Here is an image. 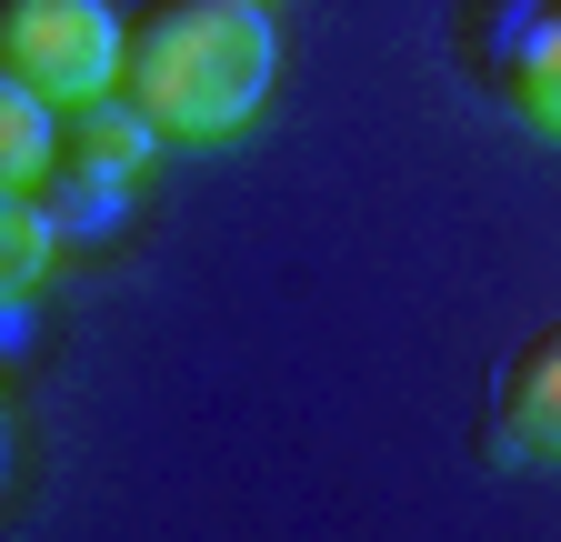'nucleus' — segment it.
<instances>
[{"mask_svg": "<svg viewBox=\"0 0 561 542\" xmlns=\"http://www.w3.org/2000/svg\"><path fill=\"white\" fill-rule=\"evenodd\" d=\"M70 121V171H101V181H140L151 171V151L171 142V131L140 111L130 91H101V101H81V111H60Z\"/></svg>", "mask_w": 561, "mask_h": 542, "instance_id": "obj_3", "label": "nucleus"}, {"mask_svg": "<svg viewBox=\"0 0 561 542\" xmlns=\"http://www.w3.org/2000/svg\"><path fill=\"white\" fill-rule=\"evenodd\" d=\"M50 151H60V101H41V91L11 71V60H0V181L41 191Z\"/></svg>", "mask_w": 561, "mask_h": 542, "instance_id": "obj_6", "label": "nucleus"}, {"mask_svg": "<svg viewBox=\"0 0 561 542\" xmlns=\"http://www.w3.org/2000/svg\"><path fill=\"white\" fill-rule=\"evenodd\" d=\"M50 261H60V212H50L41 191L0 181V302L41 292V282H50Z\"/></svg>", "mask_w": 561, "mask_h": 542, "instance_id": "obj_5", "label": "nucleus"}, {"mask_svg": "<svg viewBox=\"0 0 561 542\" xmlns=\"http://www.w3.org/2000/svg\"><path fill=\"white\" fill-rule=\"evenodd\" d=\"M512 101H522V121L541 131V142H561V11H541V31L522 41V60H512Z\"/></svg>", "mask_w": 561, "mask_h": 542, "instance_id": "obj_7", "label": "nucleus"}, {"mask_svg": "<svg viewBox=\"0 0 561 542\" xmlns=\"http://www.w3.org/2000/svg\"><path fill=\"white\" fill-rule=\"evenodd\" d=\"M280 81V31H271V0H161L151 21L130 31L121 60V91L151 111L171 142H241L261 121Z\"/></svg>", "mask_w": 561, "mask_h": 542, "instance_id": "obj_1", "label": "nucleus"}, {"mask_svg": "<svg viewBox=\"0 0 561 542\" xmlns=\"http://www.w3.org/2000/svg\"><path fill=\"white\" fill-rule=\"evenodd\" d=\"M502 432H512V452L561 462V331L522 352V372H512V392H502Z\"/></svg>", "mask_w": 561, "mask_h": 542, "instance_id": "obj_4", "label": "nucleus"}, {"mask_svg": "<svg viewBox=\"0 0 561 542\" xmlns=\"http://www.w3.org/2000/svg\"><path fill=\"white\" fill-rule=\"evenodd\" d=\"M0 60L60 111H81L101 91H121V60H130V21L111 0H11L0 11Z\"/></svg>", "mask_w": 561, "mask_h": 542, "instance_id": "obj_2", "label": "nucleus"}]
</instances>
